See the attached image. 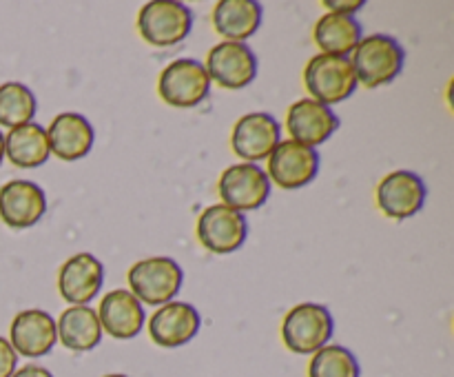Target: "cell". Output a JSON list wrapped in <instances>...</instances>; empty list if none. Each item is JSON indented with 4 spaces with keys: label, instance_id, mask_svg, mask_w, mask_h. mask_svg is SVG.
Instances as JSON below:
<instances>
[{
    "label": "cell",
    "instance_id": "23",
    "mask_svg": "<svg viewBox=\"0 0 454 377\" xmlns=\"http://www.w3.org/2000/svg\"><path fill=\"white\" fill-rule=\"evenodd\" d=\"M313 38L322 53L346 58L362 40V25L353 16L324 13L315 25Z\"/></svg>",
    "mask_w": 454,
    "mask_h": 377
},
{
    "label": "cell",
    "instance_id": "21",
    "mask_svg": "<svg viewBox=\"0 0 454 377\" xmlns=\"http://www.w3.org/2000/svg\"><path fill=\"white\" fill-rule=\"evenodd\" d=\"M58 340L74 353L93 350L102 340V326L98 313L89 306H69L60 313L56 324Z\"/></svg>",
    "mask_w": 454,
    "mask_h": 377
},
{
    "label": "cell",
    "instance_id": "2",
    "mask_svg": "<svg viewBox=\"0 0 454 377\" xmlns=\"http://www.w3.org/2000/svg\"><path fill=\"white\" fill-rule=\"evenodd\" d=\"M333 328H335V322L326 306L304 302V304L293 306L284 318V346L293 353L313 355L331 342Z\"/></svg>",
    "mask_w": 454,
    "mask_h": 377
},
{
    "label": "cell",
    "instance_id": "4",
    "mask_svg": "<svg viewBox=\"0 0 454 377\" xmlns=\"http://www.w3.org/2000/svg\"><path fill=\"white\" fill-rule=\"evenodd\" d=\"M193 27V12L176 0H153L137 13V31L151 47H176Z\"/></svg>",
    "mask_w": 454,
    "mask_h": 377
},
{
    "label": "cell",
    "instance_id": "6",
    "mask_svg": "<svg viewBox=\"0 0 454 377\" xmlns=\"http://www.w3.org/2000/svg\"><path fill=\"white\" fill-rule=\"evenodd\" d=\"M211 91V78L200 60L180 58L164 67L158 80V93L167 105L177 109H191L207 100Z\"/></svg>",
    "mask_w": 454,
    "mask_h": 377
},
{
    "label": "cell",
    "instance_id": "26",
    "mask_svg": "<svg viewBox=\"0 0 454 377\" xmlns=\"http://www.w3.org/2000/svg\"><path fill=\"white\" fill-rule=\"evenodd\" d=\"M18 366V355L9 340L0 337V377H12Z\"/></svg>",
    "mask_w": 454,
    "mask_h": 377
},
{
    "label": "cell",
    "instance_id": "5",
    "mask_svg": "<svg viewBox=\"0 0 454 377\" xmlns=\"http://www.w3.org/2000/svg\"><path fill=\"white\" fill-rule=\"evenodd\" d=\"M304 84L313 100L331 106L353 96L357 89V78H355L348 58L319 53V56L310 58L306 65Z\"/></svg>",
    "mask_w": 454,
    "mask_h": 377
},
{
    "label": "cell",
    "instance_id": "18",
    "mask_svg": "<svg viewBox=\"0 0 454 377\" xmlns=\"http://www.w3.org/2000/svg\"><path fill=\"white\" fill-rule=\"evenodd\" d=\"M47 140L49 151L53 155H58L65 162H74V160L84 158L91 151L96 133H93L91 122L82 114L67 111V114L56 115L53 122L49 124Z\"/></svg>",
    "mask_w": 454,
    "mask_h": 377
},
{
    "label": "cell",
    "instance_id": "25",
    "mask_svg": "<svg viewBox=\"0 0 454 377\" xmlns=\"http://www.w3.org/2000/svg\"><path fill=\"white\" fill-rule=\"evenodd\" d=\"M359 362L346 346L326 344L313 353L309 377H359Z\"/></svg>",
    "mask_w": 454,
    "mask_h": 377
},
{
    "label": "cell",
    "instance_id": "9",
    "mask_svg": "<svg viewBox=\"0 0 454 377\" xmlns=\"http://www.w3.org/2000/svg\"><path fill=\"white\" fill-rule=\"evenodd\" d=\"M319 153L310 146L300 145L295 140L279 142L269 155V169L266 176L273 180L279 189L295 191L310 185L317 177Z\"/></svg>",
    "mask_w": 454,
    "mask_h": 377
},
{
    "label": "cell",
    "instance_id": "17",
    "mask_svg": "<svg viewBox=\"0 0 454 377\" xmlns=\"http://www.w3.org/2000/svg\"><path fill=\"white\" fill-rule=\"evenodd\" d=\"M9 335H12L9 344L13 346L16 355H25V357H43L58 342L56 322L47 310L40 309L20 310L12 319Z\"/></svg>",
    "mask_w": 454,
    "mask_h": 377
},
{
    "label": "cell",
    "instance_id": "3",
    "mask_svg": "<svg viewBox=\"0 0 454 377\" xmlns=\"http://www.w3.org/2000/svg\"><path fill=\"white\" fill-rule=\"evenodd\" d=\"M127 279L140 304L145 302L151 306H164L182 288L184 273L171 257H146L129 269Z\"/></svg>",
    "mask_w": 454,
    "mask_h": 377
},
{
    "label": "cell",
    "instance_id": "24",
    "mask_svg": "<svg viewBox=\"0 0 454 377\" xmlns=\"http://www.w3.org/2000/svg\"><path fill=\"white\" fill-rule=\"evenodd\" d=\"M35 115V96L22 82L0 84V124L16 129Z\"/></svg>",
    "mask_w": 454,
    "mask_h": 377
},
{
    "label": "cell",
    "instance_id": "14",
    "mask_svg": "<svg viewBox=\"0 0 454 377\" xmlns=\"http://www.w3.org/2000/svg\"><path fill=\"white\" fill-rule=\"evenodd\" d=\"M47 213V195L35 182L12 180L0 186V220L9 229H29Z\"/></svg>",
    "mask_w": 454,
    "mask_h": 377
},
{
    "label": "cell",
    "instance_id": "29",
    "mask_svg": "<svg viewBox=\"0 0 454 377\" xmlns=\"http://www.w3.org/2000/svg\"><path fill=\"white\" fill-rule=\"evenodd\" d=\"M3 158H4V136L0 133V164H3Z\"/></svg>",
    "mask_w": 454,
    "mask_h": 377
},
{
    "label": "cell",
    "instance_id": "12",
    "mask_svg": "<svg viewBox=\"0 0 454 377\" xmlns=\"http://www.w3.org/2000/svg\"><path fill=\"white\" fill-rule=\"evenodd\" d=\"M282 129L279 122L270 114L255 111L247 114L235 122L233 133H231V146L235 155H239L247 162L255 164L269 158L275 146L279 145Z\"/></svg>",
    "mask_w": 454,
    "mask_h": 377
},
{
    "label": "cell",
    "instance_id": "10",
    "mask_svg": "<svg viewBox=\"0 0 454 377\" xmlns=\"http://www.w3.org/2000/svg\"><path fill=\"white\" fill-rule=\"evenodd\" d=\"M207 69L211 82H217L224 89H244L255 80L257 58L251 47L244 43H224L215 44L208 51Z\"/></svg>",
    "mask_w": 454,
    "mask_h": 377
},
{
    "label": "cell",
    "instance_id": "30",
    "mask_svg": "<svg viewBox=\"0 0 454 377\" xmlns=\"http://www.w3.org/2000/svg\"><path fill=\"white\" fill-rule=\"evenodd\" d=\"M105 377H127V375H122V373H111V375H105Z\"/></svg>",
    "mask_w": 454,
    "mask_h": 377
},
{
    "label": "cell",
    "instance_id": "16",
    "mask_svg": "<svg viewBox=\"0 0 454 377\" xmlns=\"http://www.w3.org/2000/svg\"><path fill=\"white\" fill-rule=\"evenodd\" d=\"M105 269L91 253H75L58 273V291L74 306H87L100 293Z\"/></svg>",
    "mask_w": 454,
    "mask_h": 377
},
{
    "label": "cell",
    "instance_id": "27",
    "mask_svg": "<svg viewBox=\"0 0 454 377\" xmlns=\"http://www.w3.org/2000/svg\"><path fill=\"white\" fill-rule=\"evenodd\" d=\"M364 0H355V3H340V0H326L324 7L331 9V13H340V16H353L355 12L364 7Z\"/></svg>",
    "mask_w": 454,
    "mask_h": 377
},
{
    "label": "cell",
    "instance_id": "13",
    "mask_svg": "<svg viewBox=\"0 0 454 377\" xmlns=\"http://www.w3.org/2000/svg\"><path fill=\"white\" fill-rule=\"evenodd\" d=\"M286 129L293 136L291 140L315 149L340 129V118L331 106L322 105L313 98H304L288 106Z\"/></svg>",
    "mask_w": 454,
    "mask_h": 377
},
{
    "label": "cell",
    "instance_id": "20",
    "mask_svg": "<svg viewBox=\"0 0 454 377\" xmlns=\"http://www.w3.org/2000/svg\"><path fill=\"white\" fill-rule=\"evenodd\" d=\"M262 25V4L255 0H220L213 9V27L229 43H244Z\"/></svg>",
    "mask_w": 454,
    "mask_h": 377
},
{
    "label": "cell",
    "instance_id": "1",
    "mask_svg": "<svg viewBox=\"0 0 454 377\" xmlns=\"http://www.w3.org/2000/svg\"><path fill=\"white\" fill-rule=\"evenodd\" d=\"M403 60H406V53L393 35L372 34L359 40L350 65H353L357 84L362 82L364 87L375 89L393 82L402 74Z\"/></svg>",
    "mask_w": 454,
    "mask_h": 377
},
{
    "label": "cell",
    "instance_id": "15",
    "mask_svg": "<svg viewBox=\"0 0 454 377\" xmlns=\"http://www.w3.org/2000/svg\"><path fill=\"white\" fill-rule=\"evenodd\" d=\"M200 313L186 302H168L160 306L149 319V335L162 349H180L189 344L200 331Z\"/></svg>",
    "mask_w": 454,
    "mask_h": 377
},
{
    "label": "cell",
    "instance_id": "19",
    "mask_svg": "<svg viewBox=\"0 0 454 377\" xmlns=\"http://www.w3.org/2000/svg\"><path fill=\"white\" fill-rule=\"evenodd\" d=\"M96 313L102 331H106L115 340H131L142 331V324H145V309L136 300V295L124 288L106 293Z\"/></svg>",
    "mask_w": 454,
    "mask_h": 377
},
{
    "label": "cell",
    "instance_id": "22",
    "mask_svg": "<svg viewBox=\"0 0 454 377\" xmlns=\"http://www.w3.org/2000/svg\"><path fill=\"white\" fill-rule=\"evenodd\" d=\"M4 155L18 169L43 167L51 155L47 131L35 122H27L12 129L4 136Z\"/></svg>",
    "mask_w": 454,
    "mask_h": 377
},
{
    "label": "cell",
    "instance_id": "7",
    "mask_svg": "<svg viewBox=\"0 0 454 377\" xmlns=\"http://www.w3.org/2000/svg\"><path fill=\"white\" fill-rule=\"evenodd\" d=\"M217 193L222 204L235 208V211H253L264 207L270 195V180L266 171L257 164L239 162L226 169L217 182Z\"/></svg>",
    "mask_w": 454,
    "mask_h": 377
},
{
    "label": "cell",
    "instance_id": "11",
    "mask_svg": "<svg viewBox=\"0 0 454 377\" xmlns=\"http://www.w3.org/2000/svg\"><path fill=\"white\" fill-rule=\"evenodd\" d=\"M426 185L417 173L399 169L390 171L377 185V207L393 220H408L417 216L426 202Z\"/></svg>",
    "mask_w": 454,
    "mask_h": 377
},
{
    "label": "cell",
    "instance_id": "28",
    "mask_svg": "<svg viewBox=\"0 0 454 377\" xmlns=\"http://www.w3.org/2000/svg\"><path fill=\"white\" fill-rule=\"evenodd\" d=\"M12 377H53V375L44 366H38V364H29V366H22L20 371L13 373Z\"/></svg>",
    "mask_w": 454,
    "mask_h": 377
},
{
    "label": "cell",
    "instance_id": "8",
    "mask_svg": "<svg viewBox=\"0 0 454 377\" xmlns=\"http://www.w3.org/2000/svg\"><path fill=\"white\" fill-rule=\"evenodd\" d=\"M248 224L244 213L226 207V204H211L202 211L198 220V240L207 251L226 255L242 248L247 242Z\"/></svg>",
    "mask_w": 454,
    "mask_h": 377
}]
</instances>
